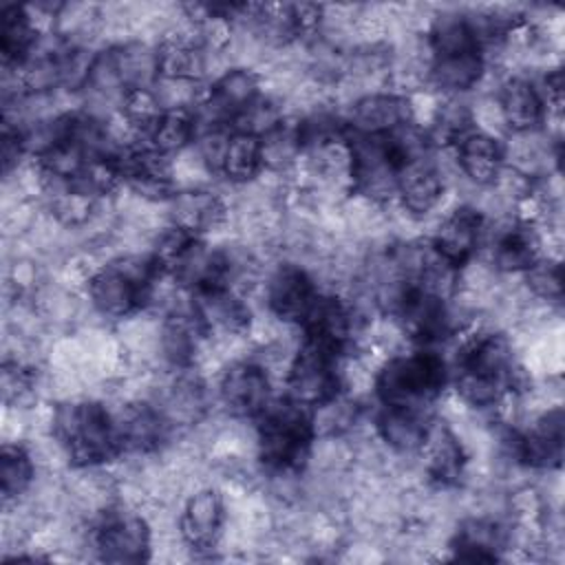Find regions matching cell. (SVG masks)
<instances>
[{"label": "cell", "mask_w": 565, "mask_h": 565, "mask_svg": "<svg viewBox=\"0 0 565 565\" xmlns=\"http://www.w3.org/2000/svg\"><path fill=\"white\" fill-rule=\"evenodd\" d=\"M452 371L457 397L477 411L499 408L505 397L530 388L527 373L519 364L510 338L501 331L470 333L457 349Z\"/></svg>", "instance_id": "6da1fadb"}, {"label": "cell", "mask_w": 565, "mask_h": 565, "mask_svg": "<svg viewBox=\"0 0 565 565\" xmlns=\"http://www.w3.org/2000/svg\"><path fill=\"white\" fill-rule=\"evenodd\" d=\"M51 437L77 470H95L121 457L113 411L97 399H66L51 413Z\"/></svg>", "instance_id": "7a4b0ae2"}, {"label": "cell", "mask_w": 565, "mask_h": 565, "mask_svg": "<svg viewBox=\"0 0 565 565\" xmlns=\"http://www.w3.org/2000/svg\"><path fill=\"white\" fill-rule=\"evenodd\" d=\"M256 422V455L271 477L300 475L313 455V411L287 397L271 399Z\"/></svg>", "instance_id": "3957f363"}, {"label": "cell", "mask_w": 565, "mask_h": 565, "mask_svg": "<svg viewBox=\"0 0 565 565\" xmlns=\"http://www.w3.org/2000/svg\"><path fill=\"white\" fill-rule=\"evenodd\" d=\"M450 371L435 349L415 347L408 353L386 358L373 377V393L382 406L430 411L441 397Z\"/></svg>", "instance_id": "277c9868"}, {"label": "cell", "mask_w": 565, "mask_h": 565, "mask_svg": "<svg viewBox=\"0 0 565 565\" xmlns=\"http://www.w3.org/2000/svg\"><path fill=\"white\" fill-rule=\"evenodd\" d=\"M161 278L150 254L117 256L88 274L86 296L102 318L124 320L137 316L150 302Z\"/></svg>", "instance_id": "5b68a950"}, {"label": "cell", "mask_w": 565, "mask_h": 565, "mask_svg": "<svg viewBox=\"0 0 565 565\" xmlns=\"http://www.w3.org/2000/svg\"><path fill=\"white\" fill-rule=\"evenodd\" d=\"M342 355L329 351L327 347L302 338L298 351L287 364L282 384L287 399L318 411L324 404L342 395Z\"/></svg>", "instance_id": "8992f818"}, {"label": "cell", "mask_w": 565, "mask_h": 565, "mask_svg": "<svg viewBox=\"0 0 565 565\" xmlns=\"http://www.w3.org/2000/svg\"><path fill=\"white\" fill-rule=\"evenodd\" d=\"M88 541L97 558L106 563H143L150 558L152 530L141 512L108 503L97 510Z\"/></svg>", "instance_id": "52a82bcc"}, {"label": "cell", "mask_w": 565, "mask_h": 565, "mask_svg": "<svg viewBox=\"0 0 565 565\" xmlns=\"http://www.w3.org/2000/svg\"><path fill=\"white\" fill-rule=\"evenodd\" d=\"M565 415L561 406L539 413L527 428H505L501 446L508 457L530 470H556L563 463Z\"/></svg>", "instance_id": "ba28073f"}, {"label": "cell", "mask_w": 565, "mask_h": 565, "mask_svg": "<svg viewBox=\"0 0 565 565\" xmlns=\"http://www.w3.org/2000/svg\"><path fill=\"white\" fill-rule=\"evenodd\" d=\"M271 377L258 360H234L218 380V402L234 419H256L271 402Z\"/></svg>", "instance_id": "9c48e42d"}, {"label": "cell", "mask_w": 565, "mask_h": 565, "mask_svg": "<svg viewBox=\"0 0 565 565\" xmlns=\"http://www.w3.org/2000/svg\"><path fill=\"white\" fill-rule=\"evenodd\" d=\"M483 232L486 214L477 205L461 203L452 212L441 216L428 238V245L444 263L461 271L468 267V263L475 260Z\"/></svg>", "instance_id": "30bf717a"}, {"label": "cell", "mask_w": 565, "mask_h": 565, "mask_svg": "<svg viewBox=\"0 0 565 565\" xmlns=\"http://www.w3.org/2000/svg\"><path fill=\"white\" fill-rule=\"evenodd\" d=\"M318 296L316 278L298 263H280L265 282V305L282 324L300 327Z\"/></svg>", "instance_id": "8fae6325"}, {"label": "cell", "mask_w": 565, "mask_h": 565, "mask_svg": "<svg viewBox=\"0 0 565 565\" xmlns=\"http://www.w3.org/2000/svg\"><path fill=\"white\" fill-rule=\"evenodd\" d=\"M411 121H417L411 95L399 90H371L351 104L347 128L360 135H391Z\"/></svg>", "instance_id": "7c38bea8"}, {"label": "cell", "mask_w": 565, "mask_h": 565, "mask_svg": "<svg viewBox=\"0 0 565 565\" xmlns=\"http://www.w3.org/2000/svg\"><path fill=\"white\" fill-rule=\"evenodd\" d=\"M194 316L199 318L207 340H232L249 333L252 311L236 289L221 287L190 294Z\"/></svg>", "instance_id": "4fadbf2b"}, {"label": "cell", "mask_w": 565, "mask_h": 565, "mask_svg": "<svg viewBox=\"0 0 565 565\" xmlns=\"http://www.w3.org/2000/svg\"><path fill=\"white\" fill-rule=\"evenodd\" d=\"M419 455L424 457V475L430 486L450 490L463 481L468 470V450L448 422L433 417Z\"/></svg>", "instance_id": "5bb4252c"}, {"label": "cell", "mask_w": 565, "mask_h": 565, "mask_svg": "<svg viewBox=\"0 0 565 565\" xmlns=\"http://www.w3.org/2000/svg\"><path fill=\"white\" fill-rule=\"evenodd\" d=\"M113 415L124 455H152L161 450L172 430L159 406L141 397L124 402Z\"/></svg>", "instance_id": "9a60e30c"}, {"label": "cell", "mask_w": 565, "mask_h": 565, "mask_svg": "<svg viewBox=\"0 0 565 565\" xmlns=\"http://www.w3.org/2000/svg\"><path fill=\"white\" fill-rule=\"evenodd\" d=\"M225 525V501L214 488H201L190 494L177 521L179 536L194 552H210L218 545Z\"/></svg>", "instance_id": "2e32d148"}, {"label": "cell", "mask_w": 565, "mask_h": 565, "mask_svg": "<svg viewBox=\"0 0 565 565\" xmlns=\"http://www.w3.org/2000/svg\"><path fill=\"white\" fill-rule=\"evenodd\" d=\"M446 194V181L430 154L406 161L397 174V196L399 207L413 216L422 218L435 212Z\"/></svg>", "instance_id": "e0dca14e"}, {"label": "cell", "mask_w": 565, "mask_h": 565, "mask_svg": "<svg viewBox=\"0 0 565 565\" xmlns=\"http://www.w3.org/2000/svg\"><path fill=\"white\" fill-rule=\"evenodd\" d=\"M494 106L501 124L512 135L541 130L547 117V104L541 95V88L523 75H512L501 82Z\"/></svg>", "instance_id": "ac0fdd59"}, {"label": "cell", "mask_w": 565, "mask_h": 565, "mask_svg": "<svg viewBox=\"0 0 565 565\" xmlns=\"http://www.w3.org/2000/svg\"><path fill=\"white\" fill-rule=\"evenodd\" d=\"M512 530L497 516L477 514L463 519L450 536L452 558L468 563H494L510 545Z\"/></svg>", "instance_id": "d6986e66"}, {"label": "cell", "mask_w": 565, "mask_h": 565, "mask_svg": "<svg viewBox=\"0 0 565 565\" xmlns=\"http://www.w3.org/2000/svg\"><path fill=\"white\" fill-rule=\"evenodd\" d=\"M452 150L459 172L477 188H492L505 168V146L488 130H470Z\"/></svg>", "instance_id": "ffe728a7"}, {"label": "cell", "mask_w": 565, "mask_h": 565, "mask_svg": "<svg viewBox=\"0 0 565 565\" xmlns=\"http://www.w3.org/2000/svg\"><path fill=\"white\" fill-rule=\"evenodd\" d=\"M543 238L532 221H508L497 234L490 247V267L494 274H523L541 256Z\"/></svg>", "instance_id": "44dd1931"}, {"label": "cell", "mask_w": 565, "mask_h": 565, "mask_svg": "<svg viewBox=\"0 0 565 565\" xmlns=\"http://www.w3.org/2000/svg\"><path fill=\"white\" fill-rule=\"evenodd\" d=\"M166 205L170 225H177L194 236L216 230L227 218V203L223 196L199 185L174 190Z\"/></svg>", "instance_id": "7402d4cb"}, {"label": "cell", "mask_w": 565, "mask_h": 565, "mask_svg": "<svg viewBox=\"0 0 565 565\" xmlns=\"http://www.w3.org/2000/svg\"><path fill=\"white\" fill-rule=\"evenodd\" d=\"M430 413L406 406H382L375 415V433L393 452L399 455H419L428 428Z\"/></svg>", "instance_id": "603a6c76"}, {"label": "cell", "mask_w": 565, "mask_h": 565, "mask_svg": "<svg viewBox=\"0 0 565 565\" xmlns=\"http://www.w3.org/2000/svg\"><path fill=\"white\" fill-rule=\"evenodd\" d=\"M42 31L38 29L31 7L24 4H2L0 9V53L2 66L7 71L20 68L33 53Z\"/></svg>", "instance_id": "cb8c5ba5"}, {"label": "cell", "mask_w": 565, "mask_h": 565, "mask_svg": "<svg viewBox=\"0 0 565 565\" xmlns=\"http://www.w3.org/2000/svg\"><path fill=\"white\" fill-rule=\"evenodd\" d=\"M265 170L263 139L249 132L230 130L216 174L234 185L252 183Z\"/></svg>", "instance_id": "d4e9b609"}, {"label": "cell", "mask_w": 565, "mask_h": 565, "mask_svg": "<svg viewBox=\"0 0 565 565\" xmlns=\"http://www.w3.org/2000/svg\"><path fill=\"white\" fill-rule=\"evenodd\" d=\"M196 137H199V124H196L194 108H174V110H166L139 141L150 150L172 159L183 154L185 148L194 146Z\"/></svg>", "instance_id": "484cf974"}, {"label": "cell", "mask_w": 565, "mask_h": 565, "mask_svg": "<svg viewBox=\"0 0 565 565\" xmlns=\"http://www.w3.org/2000/svg\"><path fill=\"white\" fill-rule=\"evenodd\" d=\"M35 481V459L20 441H4L0 450L2 503H18Z\"/></svg>", "instance_id": "4316f807"}, {"label": "cell", "mask_w": 565, "mask_h": 565, "mask_svg": "<svg viewBox=\"0 0 565 565\" xmlns=\"http://www.w3.org/2000/svg\"><path fill=\"white\" fill-rule=\"evenodd\" d=\"M523 282L532 298L545 305H558L563 298L561 260L552 256H541L530 269L523 271Z\"/></svg>", "instance_id": "83f0119b"}]
</instances>
